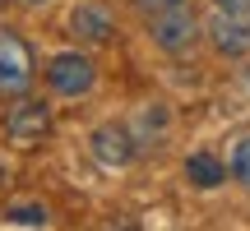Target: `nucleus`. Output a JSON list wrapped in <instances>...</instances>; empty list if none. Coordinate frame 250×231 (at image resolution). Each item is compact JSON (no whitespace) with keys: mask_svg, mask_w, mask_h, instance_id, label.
Returning <instances> with one entry per match:
<instances>
[{"mask_svg":"<svg viewBox=\"0 0 250 231\" xmlns=\"http://www.w3.org/2000/svg\"><path fill=\"white\" fill-rule=\"evenodd\" d=\"M195 33H199V19L190 14L186 0L158 9V14H148V37L162 46V51H186V46L195 42Z\"/></svg>","mask_w":250,"mask_h":231,"instance_id":"nucleus-3","label":"nucleus"},{"mask_svg":"<svg viewBox=\"0 0 250 231\" xmlns=\"http://www.w3.org/2000/svg\"><path fill=\"white\" fill-rule=\"evenodd\" d=\"M186 176H190V185H199V190H218L227 180V167L213 153H190L186 157Z\"/></svg>","mask_w":250,"mask_h":231,"instance_id":"nucleus-6","label":"nucleus"},{"mask_svg":"<svg viewBox=\"0 0 250 231\" xmlns=\"http://www.w3.org/2000/svg\"><path fill=\"white\" fill-rule=\"evenodd\" d=\"M46 130H51V111H46V102L23 97L19 107H9V116H5V134H9V143H19V148L42 143Z\"/></svg>","mask_w":250,"mask_h":231,"instance_id":"nucleus-4","label":"nucleus"},{"mask_svg":"<svg viewBox=\"0 0 250 231\" xmlns=\"http://www.w3.org/2000/svg\"><path fill=\"white\" fill-rule=\"evenodd\" d=\"M5 217L14 227H46V208L42 204H19V208H9Z\"/></svg>","mask_w":250,"mask_h":231,"instance_id":"nucleus-9","label":"nucleus"},{"mask_svg":"<svg viewBox=\"0 0 250 231\" xmlns=\"http://www.w3.org/2000/svg\"><path fill=\"white\" fill-rule=\"evenodd\" d=\"M227 171H232L241 185H250V139H241V143L232 148V162H227Z\"/></svg>","mask_w":250,"mask_h":231,"instance_id":"nucleus-10","label":"nucleus"},{"mask_svg":"<svg viewBox=\"0 0 250 231\" xmlns=\"http://www.w3.org/2000/svg\"><path fill=\"white\" fill-rule=\"evenodd\" d=\"M33 83V51L19 33L0 28V97H23Z\"/></svg>","mask_w":250,"mask_h":231,"instance_id":"nucleus-2","label":"nucleus"},{"mask_svg":"<svg viewBox=\"0 0 250 231\" xmlns=\"http://www.w3.org/2000/svg\"><path fill=\"white\" fill-rule=\"evenodd\" d=\"M93 153H98L107 167L130 162V139H125V130H98V134H93Z\"/></svg>","mask_w":250,"mask_h":231,"instance_id":"nucleus-8","label":"nucleus"},{"mask_svg":"<svg viewBox=\"0 0 250 231\" xmlns=\"http://www.w3.org/2000/svg\"><path fill=\"white\" fill-rule=\"evenodd\" d=\"M70 28H74V37H83V42H107L111 37V19L102 14V9H93V5H79L70 14Z\"/></svg>","mask_w":250,"mask_h":231,"instance_id":"nucleus-7","label":"nucleus"},{"mask_svg":"<svg viewBox=\"0 0 250 231\" xmlns=\"http://www.w3.org/2000/svg\"><path fill=\"white\" fill-rule=\"evenodd\" d=\"M134 5H139L144 14H158V9H167V5H181V0H134Z\"/></svg>","mask_w":250,"mask_h":231,"instance_id":"nucleus-11","label":"nucleus"},{"mask_svg":"<svg viewBox=\"0 0 250 231\" xmlns=\"http://www.w3.org/2000/svg\"><path fill=\"white\" fill-rule=\"evenodd\" d=\"M46 79H51V88L61 93V97H79V93L93 88V60L79 51H65L51 60V70H46Z\"/></svg>","mask_w":250,"mask_h":231,"instance_id":"nucleus-5","label":"nucleus"},{"mask_svg":"<svg viewBox=\"0 0 250 231\" xmlns=\"http://www.w3.org/2000/svg\"><path fill=\"white\" fill-rule=\"evenodd\" d=\"M208 37L223 56H246L250 51V0H213Z\"/></svg>","mask_w":250,"mask_h":231,"instance_id":"nucleus-1","label":"nucleus"},{"mask_svg":"<svg viewBox=\"0 0 250 231\" xmlns=\"http://www.w3.org/2000/svg\"><path fill=\"white\" fill-rule=\"evenodd\" d=\"M23 5H42V0H23Z\"/></svg>","mask_w":250,"mask_h":231,"instance_id":"nucleus-12","label":"nucleus"}]
</instances>
